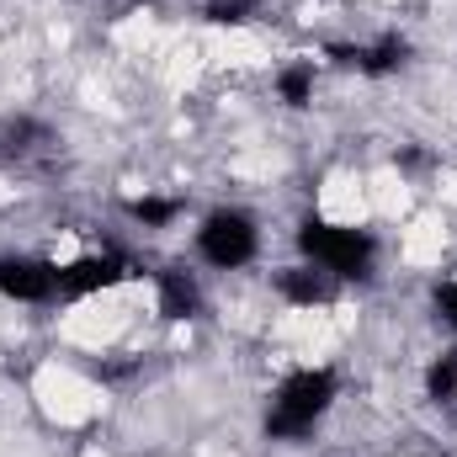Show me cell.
I'll use <instances>...</instances> for the list:
<instances>
[{"label":"cell","mask_w":457,"mask_h":457,"mask_svg":"<svg viewBox=\"0 0 457 457\" xmlns=\"http://www.w3.org/2000/svg\"><path fill=\"white\" fill-rule=\"evenodd\" d=\"M128 277H133V261L122 250H96V255H75V261L59 266V293L64 298H91V293H112Z\"/></svg>","instance_id":"obj_4"},{"label":"cell","mask_w":457,"mask_h":457,"mask_svg":"<svg viewBox=\"0 0 457 457\" xmlns=\"http://www.w3.org/2000/svg\"><path fill=\"white\" fill-rule=\"evenodd\" d=\"M261 255V228L239 208H219L197 224V261H208L213 271H239Z\"/></svg>","instance_id":"obj_3"},{"label":"cell","mask_w":457,"mask_h":457,"mask_svg":"<svg viewBox=\"0 0 457 457\" xmlns=\"http://www.w3.org/2000/svg\"><path fill=\"white\" fill-rule=\"evenodd\" d=\"M128 213H133V219H138L144 228H165V224H176L181 203H176V197H138Z\"/></svg>","instance_id":"obj_9"},{"label":"cell","mask_w":457,"mask_h":457,"mask_svg":"<svg viewBox=\"0 0 457 457\" xmlns=\"http://www.w3.org/2000/svg\"><path fill=\"white\" fill-rule=\"evenodd\" d=\"M336 394H341V378L330 367H298V372H287L277 383L271 404H266V436L271 442H303V436H314V426L330 415Z\"/></svg>","instance_id":"obj_1"},{"label":"cell","mask_w":457,"mask_h":457,"mask_svg":"<svg viewBox=\"0 0 457 457\" xmlns=\"http://www.w3.org/2000/svg\"><path fill=\"white\" fill-rule=\"evenodd\" d=\"M436 309H442V320L457 330V282H442L436 287Z\"/></svg>","instance_id":"obj_12"},{"label":"cell","mask_w":457,"mask_h":457,"mask_svg":"<svg viewBox=\"0 0 457 457\" xmlns=\"http://www.w3.org/2000/svg\"><path fill=\"white\" fill-rule=\"evenodd\" d=\"M431 394H436V399H453L457 394V356H442V361L431 367Z\"/></svg>","instance_id":"obj_10"},{"label":"cell","mask_w":457,"mask_h":457,"mask_svg":"<svg viewBox=\"0 0 457 457\" xmlns=\"http://www.w3.org/2000/svg\"><path fill=\"white\" fill-rule=\"evenodd\" d=\"M245 11H250V0H213L208 5L213 21H245Z\"/></svg>","instance_id":"obj_11"},{"label":"cell","mask_w":457,"mask_h":457,"mask_svg":"<svg viewBox=\"0 0 457 457\" xmlns=\"http://www.w3.org/2000/svg\"><path fill=\"white\" fill-rule=\"evenodd\" d=\"M277 287H282V298H287V303H298V309H314V303H330V298L341 293V282H336L330 271H320V266H309V261H298V266H287V271L277 277Z\"/></svg>","instance_id":"obj_6"},{"label":"cell","mask_w":457,"mask_h":457,"mask_svg":"<svg viewBox=\"0 0 457 457\" xmlns=\"http://www.w3.org/2000/svg\"><path fill=\"white\" fill-rule=\"evenodd\" d=\"M314 80H320V75H314V64H309V59H298V64H287V70L277 75V96H282L287 107H309V102H314Z\"/></svg>","instance_id":"obj_8"},{"label":"cell","mask_w":457,"mask_h":457,"mask_svg":"<svg viewBox=\"0 0 457 457\" xmlns=\"http://www.w3.org/2000/svg\"><path fill=\"white\" fill-rule=\"evenodd\" d=\"M0 298H11V303H48V298H59V266L43 261V255H27V250L0 255Z\"/></svg>","instance_id":"obj_5"},{"label":"cell","mask_w":457,"mask_h":457,"mask_svg":"<svg viewBox=\"0 0 457 457\" xmlns=\"http://www.w3.org/2000/svg\"><path fill=\"white\" fill-rule=\"evenodd\" d=\"M298 250H303L309 266L330 271L336 282H361V277H372V266H378V239H372L367 228L336 224V219H320V213L303 219Z\"/></svg>","instance_id":"obj_2"},{"label":"cell","mask_w":457,"mask_h":457,"mask_svg":"<svg viewBox=\"0 0 457 457\" xmlns=\"http://www.w3.org/2000/svg\"><path fill=\"white\" fill-rule=\"evenodd\" d=\"M197 303H203V293H197V277L192 271H181V266L160 271V314L165 320H192Z\"/></svg>","instance_id":"obj_7"}]
</instances>
